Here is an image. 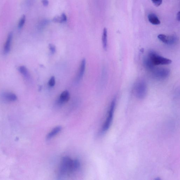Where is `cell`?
Returning a JSON list of instances; mask_svg holds the SVG:
<instances>
[{
	"instance_id": "cell-1",
	"label": "cell",
	"mask_w": 180,
	"mask_h": 180,
	"mask_svg": "<svg viewBox=\"0 0 180 180\" xmlns=\"http://www.w3.org/2000/svg\"><path fill=\"white\" fill-rule=\"evenodd\" d=\"M80 165L78 159L73 160L68 157L63 158L59 170L60 177H64L72 174L80 169Z\"/></svg>"
},
{
	"instance_id": "cell-2",
	"label": "cell",
	"mask_w": 180,
	"mask_h": 180,
	"mask_svg": "<svg viewBox=\"0 0 180 180\" xmlns=\"http://www.w3.org/2000/svg\"><path fill=\"white\" fill-rule=\"evenodd\" d=\"M148 57L155 66L159 65H168L172 63L171 60L159 55L158 53L153 50L150 51L149 52Z\"/></svg>"
},
{
	"instance_id": "cell-3",
	"label": "cell",
	"mask_w": 180,
	"mask_h": 180,
	"mask_svg": "<svg viewBox=\"0 0 180 180\" xmlns=\"http://www.w3.org/2000/svg\"><path fill=\"white\" fill-rule=\"evenodd\" d=\"M116 103V99H113L110 107L108 116L102 129V132L105 133L109 129L112 122Z\"/></svg>"
},
{
	"instance_id": "cell-4",
	"label": "cell",
	"mask_w": 180,
	"mask_h": 180,
	"mask_svg": "<svg viewBox=\"0 0 180 180\" xmlns=\"http://www.w3.org/2000/svg\"><path fill=\"white\" fill-rule=\"evenodd\" d=\"M135 96L139 99H143L146 97L147 92V84L144 81L140 80L135 85L134 88Z\"/></svg>"
},
{
	"instance_id": "cell-5",
	"label": "cell",
	"mask_w": 180,
	"mask_h": 180,
	"mask_svg": "<svg viewBox=\"0 0 180 180\" xmlns=\"http://www.w3.org/2000/svg\"><path fill=\"white\" fill-rule=\"evenodd\" d=\"M152 72L154 78L158 80L165 79L167 78L170 74V71L166 68H155Z\"/></svg>"
},
{
	"instance_id": "cell-6",
	"label": "cell",
	"mask_w": 180,
	"mask_h": 180,
	"mask_svg": "<svg viewBox=\"0 0 180 180\" xmlns=\"http://www.w3.org/2000/svg\"><path fill=\"white\" fill-rule=\"evenodd\" d=\"M158 38L163 43L169 45H174L177 41V37L175 35L167 36L164 34H160Z\"/></svg>"
},
{
	"instance_id": "cell-7",
	"label": "cell",
	"mask_w": 180,
	"mask_h": 180,
	"mask_svg": "<svg viewBox=\"0 0 180 180\" xmlns=\"http://www.w3.org/2000/svg\"><path fill=\"white\" fill-rule=\"evenodd\" d=\"M70 98V95L68 90H65L61 94L57 102L58 106H61L63 104L67 102Z\"/></svg>"
},
{
	"instance_id": "cell-8",
	"label": "cell",
	"mask_w": 180,
	"mask_h": 180,
	"mask_svg": "<svg viewBox=\"0 0 180 180\" xmlns=\"http://www.w3.org/2000/svg\"><path fill=\"white\" fill-rule=\"evenodd\" d=\"M144 66L147 71H152L155 69V66L148 57H145L143 60Z\"/></svg>"
},
{
	"instance_id": "cell-9",
	"label": "cell",
	"mask_w": 180,
	"mask_h": 180,
	"mask_svg": "<svg viewBox=\"0 0 180 180\" xmlns=\"http://www.w3.org/2000/svg\"><path fill=\"white\" fill-rule=\"evenodd\" d=\"M85 64H86L85 60V59H83L82 60L81 63L78 76H77L76 78V81H80V80L81 79L82 77H83L85 71Z\"/></svg>"
},
{
	"instance_id": "cell-10",
	"label": "cell",
	"mask_w": 180,
	"mask_h": 180,
	"mask_svg": "<svg viewBox=\"0 0 180 180\" xmlns=\"http://www.w3.org/2000/svg\"><path fill=\"white\" fill-rule=\"evenodd\" d=\"M149 21L150 23L154 25H160V22L159 19L155 14L151 13L149 14L148 16Z\"/></svg>"
},
{
	"instance_id": "cell-11",
	"label": "cell",
	"mask_w": 180,
	"mask_h": 180,
	"mask_svg": "<svg viewBox=\"0 0 180 180\" xmlns=\"http://www.w3.org/2000/svg\"><path fill=\"white\" fill-rule=\"evenodd\" d=\"M12 39H13V34L10 33L8 34L6 43L4 46V52L6 54H7L10 51Z\"/></svg>"
},
{
	"instance_id": "cell-12",
	"label": "cell",
	"mask_w": 180,
	"mask_h": 180,
	"mask_svg": "<svg viewBox=\"0 0 180 180\" xmlns=\"http://www.w3.org/2000/svg\"><path fill=\"white\" fill-rule=\"evenodd\" d=\"M62 127L61 126H57L52 130L50 132L48 133L46 137V139L48 140H50L54 136L59 133L61 131Z\"/></svg>"
},
{
	"instance_id": "cell-13",
	"label": "cell",
	"mask_w": 180,
	"mask_h": 180,
	"mask_svg": "<svg viewBox=\"0 0 180 180\" xmlns=\"http://www.w3.org/2000/svg\"><path fill=\"white\" fill-rule=\"evenodd\" d=\"M5 100L8 102H14L17 100V96L14 94L10 92H5L3 95Z\"/></svg>"
},
{
	"instance_id": "cell-14",
	"label": "cell",
	"mask_w": 180,
	"mask_h": 180,
	"mask_svg": "<svg viewBox=\"0 0 180 180\" xmlns=\"http://www.w3.org/2000/svg\"><path fill=\"white\" fill-rule=\"evenodd\" d=\"M103 47L104 50H106L107 47V29L104 28L102 36Z\"/></svg>"
},
{
	"instance_id": "cell-15",
	"label": "cell",
	"mask_w": 180,
	"mask_h": 180,
	"mask_svg": "<svg viewBox=\"0 0 180 180\" xmlns=\"http://www.w3.org/2000/svg\"><path fill=\"white\" fill-rule=\"evenodd\" d=\"M67 18L64 13H62L61 16L55 17L53 19V21L55 23H63L67 21Z\"/></svg>"
},
{
	"instance_id": "cell-16",
	"label": "cell",
	"mask_w": 180,
	"mask_h": 180,
	"mask_svg": "<svg viewBox=\"0 0 180 180\" xmlns=\"http://www.w3.org/2000/svg\"><path fill=\"white\" fill-rule=\"evenodd\" d=\"M18 69L20 73L22 74L25 78H29V74L28 70L26 67L24 66H20L19 68Z\"/></svg>"
},
{
	"instance_id": "cell-17",
	"label": "cell",
	"mask_w": 180,
	"mask_h": 180,
	"mask_svg": "<svg viewBox=\"0 0 180 180\" xmlns=\"http://www.w3.org/2000/svg\"><path fill=\"white\" fill-rule=\"evenodd\" d=\"M26 20V17L25 15H23L22 16V18L20 19L19 23L18 24V27L19 28L21 29L22 27H23L24 25H25Z\"/></svg>"
},
{
	"instance_id": "cell-18",
	"label": "cell",
	"mask_w": 180,
	"mask_h": 180,
	"mask_svg": "<svg viewBox=\"0 0 180 180\" xmlns=\"http://www.w3.org/2000/svg\"><path fill=\"white\" fill-rule=\"evenodd\" d=\"M55 84V78L54 76H52L49 81V85L51 87H53L54 86Z\"/></svg>"
},
{
	"instance_id": "cell-19",
	"label": "cell",
	"mask_w": 180,
	"mask_h": 180,
	"mask_svg": "<svg viewBox=\"0 0 180 180\" xmlns=\"http://www.w3.org/2000/svg\"><path fill=\"white\" fill-rule=\"evenodd\" d=\"M49 47L50 50L52 54H54L56 52V49L55 46L54 44H49Z\"/></svg>"
},
{
	"instance_id": "cell-20",
	"label": "cell",
	"mask_w": 180,
	"mask_h": 180,
	"mask_svg": "<svg viewBox=\"0 0 180 180\" xmlns=\"http://www.w3.org/2000/svg\"><path fill=\"white\" fill-rule=\"evenodd\" d=\"M156 6H159L162 4V0H151Z\"/></svg>"
},
{
	"instance_id": "cell-21",
	"label": "cell",
	"mask_w": 180,
	"mask_h": 180,
	"mask_svg": "<svg viewBox=\"0 0 180 180\" xmlns=\"http://www.w3.org/2000/svg\"><path fill=\"white\" fill-rule=\"evenodd\" d=\"M42 2L44 6H48L49 2L48 0H42Z\"/></svg>"
},
{
	"instance_id": "cell-22",
	"label": "cell",
	"mask_w": 180,
	"mask_h": 180,
	"mask_svg": "<svg viewBox=\"0 0 180 180\" xmlns=\"http://www.w3.org/2000/svg\"><path fill=\"white\" fill-rule=\"evenodd\" d=\"M176 20H178V21H180V12H179L176 15Z\"/></svg>"
}]
</instances>
